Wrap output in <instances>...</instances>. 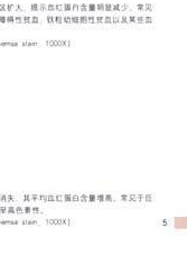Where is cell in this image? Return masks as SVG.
<instances>
[{
    "mask_svg": "<svg viewBox=\"0 0 187 257\" xmlns=\"http://www.w3.org/2000/svg\"><path fill=\"white\" fill-rule=\"evenodd\" d=\"M175 227L179 229H186V217L181 218H175Z\"/></svg>",
    "mask_w": 187,
    "mask_h": 257,
    "instance_id": "6da1fadb",
    "label": "cell"
},
{
    "mask_svg": "<svg viewBox=\"0 0 187 257\" xmlns=\"http://www.w3.org/2000/svg\"><path fill=\"white\" fill-rule=\"evenodd\" d=\"M63 197H64V202L72 201V195L71 194H65V195H63Z\"/></svg>",
    "mask_w": 187,
    "mask_h": 257,
    "instance_id": "7a4b0ae2",
    "label": "cell"
},
{
    "mask_svg": "<svg viewBox=\"0 0 187 257\" xmlns=\"http://www.w3.org/2000/svg\"><path fill=\"white\" fill-rule=\"evenodd\" d=\"M71 22L73 24H78L80 23V18H78L77 16H73V17H71Z\"/></svg>",
    "mask_w": 187,
    "mask_h": 257,
    "instance_id": "3957f363",
    "label": "cell"
},
{
    "mask_svg": "<svg viewBox=\"0 0 187 257\" xmlns=\"http://www.w3.org/2000/svg\"><path fill=\"white\" fill-rule=\"evenodd\" d=\"M54 22H55V23H63V17H54Z\"/></svg>",
    "mask_w": 187,
    "mask_h": 257,
    "instance_id": "277c9868",
    "label": "cell"
},
{
    "mask_svg": "<svg viewBox=\"0 0 187 257\" xmlns=\"http://www.w3.org/2000/svg\"><path fill=\"white\" fill-rule=\"evenodd\" d=\"M63 22H64V23H67V24L72 23V22H71V17H63Z\"/></svg>",
    "mask_w": 187,
    "mask_h": 257,
    "instance_id": "5b68a950",
    "label": "cell"
},
{
    "mask_svg": "<svg viewBox=\"0 0 187 257\" xmlns=\"http://www.w3.org/2000/svg\"><path fill=\"white\" fill-rule=\"evenodd\" d=\"M136 22L144 23V22H145V18H144V17H136Z\"/></svg>",
    "mask_w": 187,
    "mask_h": 257,
    "instance_id": "8992f818",
    "label": "cell"
},
{
    "mask_svg": "<svg viewBox=\"0 0 187 257\" xmlns=\"http://www.w3.org/2000/svg\"><path fill=\"white\" fill-rule=\"evenodd\" d=\"M72 201H80V198L76 195H73L72 196Z\"/></svg>",
    "mask_w": 187,
    "mask_h": 257,
    "instance_id": "52a82bcc",
    "label": "cell"
},
{
    "mask_svg": "<svg viewBox=\"0 0 187 257\" xmlns=\"http://www.w3.org/2000/svg\"><path fill=\"white\" fill-rule=\"evenodd\" d=\"M144 198L146 199V201H151V199H152V197H151L150 195H147V196H144Z\"/></svg>",
    "mask_w": 187,
    "mask_h": 257,
    "instance_id": "ba28073f",
    "label": "cell"
},
{
    "mask_svg": "<svg viewBox=\"0 0 187 257\" xmlns=\"http://www.w3.org/2000/svg\"><path fill=\"white\" fill-rule=\"evenodd\" d=\"M96 21H97L98 23H102L103 21H105V18H103V17H97Z\"/></svg>",
    "mask_w": 187,
    "mask_h": 257,
    "instance_id": "9c48e42d",
    "label": "cell"
},
{
    "mask_svg": "<svg viewBox=\"0 0 187 257\" xmlns=\"http://www.w3.org/2000/svg\"><path fill=\"white\" fill-rule=\"evenodd\" d=\"M105 23H112V18L111 17H106L105 18Z\"/></svg>",
    "mask_w": 187,
    "mask_h": 257,
    "instance_id": "30bf717a",
    "label": "cell"
},
{
    "mask_svg": "<svg viewBox=\"0 0 187 257\" xmlns=\"http://www.w3.org/2000/svg\"><path fill=\"white\" fill-rule=\"evenodd\" d=\"M128 21H129V22H136V17H134V16H130L129 18H128Z\"/></svg>",
    "mask_w": 187,
    "mask_h": 257,
    "instance_id": "8fae6325",
    "label": "cell"
},
{
    "mask_svg": "<svg viewBox=\"0 0 187 257\" xmlns=\"http://www.w3.org/2000/svg\"><path fill=\"white\" fill-rule=\"evenodd\" d=\"M120 22H121V23H128L129 21H128V18H127V17H125V16H124V17L121 18V21H120Z\"/></svg>",
    "mask_w": 187,
    "mask_h": 257,
    "instance_id": "7c38bea8",
    "label": "cell"
},
{
    "mask_svg": "<svg viewBox=\"0 0 187 257\" xmlns=\"http://www.w3.org/2000/svg\"><path fill=\"white\" fill-rule=\"evenodd\" d=\"M96 198H97L98 200H100V201H103V200H105V197H103L102 195H101V196H99V197H96Z\"/></svg>",
    "mask_w": 187,
    "mask_h": 257,
    "instance_id": "4fadbf2b",
    "label": "cell"
},
{
    "mask_svg": "<svg viewBox=\"0 0 187 257\" xmlns=\"http://www.w3.org/2000/svg\"><path fill=\"white\" fill-rule=\"evenodd\" d=\"M47 200H51V201H55V197H54V196H50V197H48V198H47Z\"/></svg>",
    "mask_w": 187,
    "mask_h": 257,
    "instance_id": "5bb4252c",
    "label": "cell"
},
{
    "mask_svg": "<svg viewBox=\"0 0 187 257\" xmlns=\"http://www.w3.org/2000/svg\"><path fill=\"white\" fill-rule=\"evenodd\" d=\"M137 8H138V9H146V7H145V5H138V6H137Z\"/></svg>",
    "mask_w": 187,
    "mask_h": 257,
    "instance_id": "9a60e30c",
    "label": "cell"
},
{
    "mask_svg": "<svg viewBox=\"0 0 187 257\" xmlns=\"http://www.w3.org/2000/svg\"><path fill=\"white\" fill-rule=\"evenodd\" d=\"M145 22H146V23H151L152 19H151L150 17H146V18H145Z\"/></svg>",
    "mask_w": 187,
    "mask_h": 257,
    "instance_id": "2e32d148",
    "label": "cell"
},
{
    "mask_svg": "<svg viewBox=\"0 0 187 257\" xmlns=\"http://www.w3.org/2000/svg\"><path fill=\"white\" fill-rule=\"evenodd\" d=\"M47 21L48 22H50V23H55V22H54V17H47Z\"/></svg>",
    "mask_w": 187,
    "mask_h": 257,
    "instance_id": "e0dca14e",
    "label": "cell"
},
{
    "mask_svg": "<svg viewBox=\"0 0 187 257\" xmlns=\"http://www.w3.org/2000/svg\"><path fill=\"white\" fill-rule=\"evenodd\" d=\"M105 200H107V201H111L112 200V198H111V196H106V198H105Z\"/></svg>",
    "mask_w": 187,
    "mask_h": 257,
    "instance_id": "ac0fdd59",
    "label": "cell"
},
{
    "mask_svg": "<svg viewBox=\"0 0 187 257\" xmlns=\"http://www.w3.org/2000/svg\"><path fill=\"white\" fill-rule=\"evenodd\" d=\"M33 210L35 211V212H38V208H33Z\"/></svg>",
    "mask_w": 187,
    "mask_h": 257,
    "instance_id": "d6986e66",
    "label": "cell"
}]
</instances>
